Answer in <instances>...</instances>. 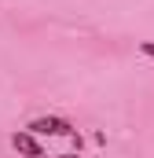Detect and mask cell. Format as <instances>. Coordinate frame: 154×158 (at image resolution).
<instances>
[{
  "label": "cell",
  "mask_w": 154,
  "mask_h": 158,
  "mask_svg": "<svg viewBox=\"0 0 154 158\" xmlns=\"http://www.w3.org/2000/svg\"><path fill=\"white\" fill-rule=\"evenodd\" d=\"M59 158H77V155H59Z\"/></svg>",
  "instance_id": "277c9868"
},
{
  "label": "cell",
  "mask_w": 154,
  "mask_h": 158,
  "mask_svg": "<svg viewBox=\"0 0 154 158\" xmlns=\"http://www.w3.org/2000/svg\"><path fill=\"white\" fill-rule=\"evenodd\" d=\"M140 48H143V55H151V59H154V40H143Z\"/></svg>",
  "instance_id": "3957f363"
},
{
  "label": "cell",
  "mask_w": 154,
  "mask_h": 158,
  "mask_svg": "<svg viewBox=\"0 0 154 158\" xmlns=\"http://www.w3.org/2000/svg\"><path fill=\"white\" fill-rule=\"evenodd\" d=\"M30 129H33L37 136H77V129L70 121H63V118H37Z\"/></svg>",
  "instance_id": "6da1fadb"
},
{
  "label": "cell",
  "mask_w": 154,
  "mask_h": 158,
  "mask_svg": "<svg viewBox=\"0 0 154 158\" xmlns=\"http://www.w3.org/2000/svg\"><path fill=\"white\" fill-rule=\"evenodd\" d=\"M11 143H15V151H22L26 158H44L40 143L33 140V132H15V136H11Z\"/></svg>",
  "instance_id": "7a4b0ae2"
}]
</instances>
